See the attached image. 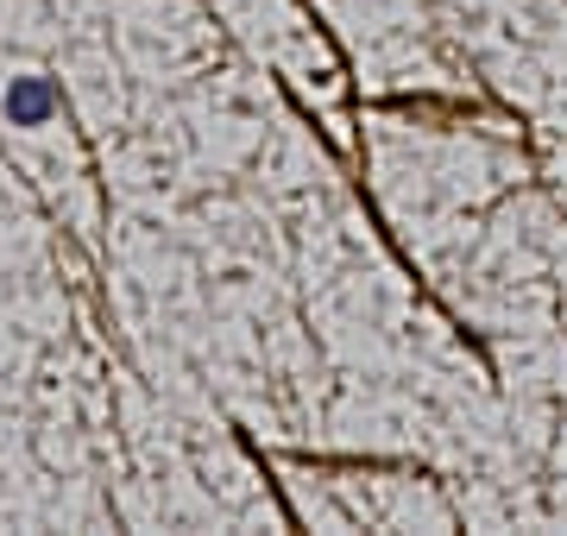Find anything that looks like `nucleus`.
Wrapping results in <instances>:
<instances>
[{"label":"nucleus","mask_w":567,"mask_h":536,"mask_svg":"<svg viewBox=\"0 0 567 536\" xmlns=\"http://www.w3.org/2000/svg\"><path fill=\"white\" fill-rule=\"evenodd\" d=\"M51 102H58V95H51V83L25 76V83H13V95H7V114H13L20 126H39L44 114H51Z\"/></svg>","instance_id":"1"}]
</instances>
